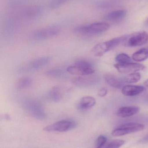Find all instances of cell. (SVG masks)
<instances>
[{
	"mask_svg": "<svg viewBox=\"0 0 148 148\" xmlns=\"http://www.w3.org/2000/svg\"><path fill=\"white\" fill-rule=\"evenodd\" d=\"M148 58V49L142 48L134 53L132 56L134 60L138 62L144 61Z\"/></svg>",
	"mask_w": 148,
	"mask_h": 148,
	"instance_id": "17",
	"label": "cell"
},
{
	"mask_svg": "<svg viewBox=\"0 0 148 148\" xmlns=\"http://www.w3.org/2000/svg\"><path fill=\"white\" fill-rule=\"evenodd\" d=\"M123 40V36H122L116 37L109 40L98 43L92 49V53L96 57L103 56L107 52L111 49H114L120 44H122Z\"/></svg>",
	"mask_w": 148,
	"mask_h": 148,
	"instance_id": "2",
	"label": "cell"
},
{
	"mask_svg": "<svg viewBox=\"0 0 148 148\" xmlns=\"http://www.w3.org/2000/svg\"><path fill=\"white\" fill-rule=\"evenodd\" d=\"M104 78L106 82L113 88H120L123 87L125 83L124 78L119 77L111 74H106L104 75Z\"/></svg>",
	"mask_w": 148,
	"mask_h": 148,
	"instance_id": "11",
	"label": "cell"
},
{
	"mask_svg": "<svg viewBox=\"0 0 148 148\" xmlns=\"http://www.w3.org/2000/svg\"><path fill=\"white\" fill-rule=\"evenodd\" d=\"M144 139H145V140H148V136H147V137H146V138H145Z\"/></svg>",
	"mask_w": 148,
	"mask_h": 148,
	"instance_id": "28",
	"label": "cell"
},
{
	"mask_svg": "<svg viewBox=\"0 0 148 148\" xmlns=\"http://www.w3.org/2000/svg\"><path fill=\"white\" fill-rule=\"evenodd\" d=\"M96 103L94 97L91 96H85L80 100L77 105V108L81 110H85L91 108Z\"/></svg>",
	"mask_w": 148,
	"mask_h": 148,
	"instance_id": "14",
	"label": "cell"
},
{
	"mask_svg": "<svg viewBox=\"0 0 148 148\" xmlns=\"http://www.w3.org/2000/svg\"><path fill=\"white\" fill-rule=\"evenodd\" d=\"M116 61L119 64H124V63L131 62V59L130 57L127 54L120 53L118 54L116 57Z\"/></svg>",
	"mask_w": 148,
	"mask_h": 148,
	"instance_id": "21",
	"label": "cell"
},
{
	"mask_svg": "<svg viewBox=\"0 0 148 148\" xmlns=\"http://www.w3.org/2000/svg\"><path fill=\"white\" fill-rule=\"evenodd\" d=\"M114 66L119 73L123 74L136 73L138 71L144 70L146 68L144 65L132 62L124 64L117 63Z\"/></svg>",
	"mask_w": 148,
	"mask_h": 148,
	"instance_id": "9",
	"label": "cell"
},
{
	"mask_svg": "<svg viewBox=\"0 0 148 148\" xmlns=\"http://www.w3.org/2000/svg\"><path fill=\"white\" fill-rule=\"evenodd\" d=\"M50 61V58L48 57L39 58L31 62L29 65L28 68L31 69H39L47 64Z\"/></svg>",
	"mask_w": 148,
	"mask_h": 148,
	"instance_id": "16",
	"label": "cell"
},
{
	"mask_svg": "<svg viewBox=\"0 0 148 148\" xmlns=\"http://www.w3.org/2000/svg\"><path fill=\"white\" fill-rule=\"evenodd\" d=\"M145 90V88L138 85H126L122 89V93L126 96H134L141 94Z\"/></svg>",
	"mask_w": 148,
	"mask_h": 148,
	"instance_id": "13",
	"label": "cell"
},
{
	"mask_svg": "<svg viewBox=\"0 0 148 148\" xmlns=\"http://www.w3.org/2000/svg\"><path fill=\"white\" fill-rule=\"evenodd\" d=\"M69 73L77 75L85 76L92 75L95 73L94 69L91 63L86 61H79L67 68Z\"/></svg>",
	"mask_w": 148,
	"mask_h": 148,
	"instance_id": "5",
	"label": "cell"
},
{
	"mask_svg": "<svg viewBox=\"0 0 148 148\" xmlns=\"http://www.w3.org/2000/svg\"><path fill=\"white\" fill-rule=\"evenodd\" d=\"M147 24L148 25V19H147Z\"/></svg>",
	"mask_w": 148,
	"mask_h": 148,
	"instance_id": "29",
	"label": "cell"
},
{
	"mask_svg": "<svg viewBox=\"0 0 148 148\" xmlns=\"http://www.w3.org/2000/svg\"><path fill=\"white\" fill-rule=\"evenodd\" d=\"M109 28V24L107 23H94L76 27L74 29V32L79 34L90 35L103 33L107 30Z\"/></svg>",
	"mask_w": 148,
	"mask_h": 148,
	"instance_id": "1",
	"label": "cell"
},
{
	"mask_svg": "<svg viewBox=\"0 0 148 148\" xmlns=\"http://www.w3.org/2000/svg\"><path fill=\"white\" fill-rule=\"evenodd\" d=\"M141 77V76L140 73H134L129 74L123 78L125 82L134 83L139 82L140 80Z\"/></svg>",
	"mask_w": 148,
	"mask_h": 148,
	"instance_id": "20",
	"label": "cell"
},
{
	"mask_svg": "<svg viewBox=\"0 0 148 148\" xmlns=\"http://www.w3.org/2000/svg\"><path fill=\"white\" fill-rule=\"evenodd\" d=\"M23 106L29 114L36 119L43 120L46 117L43 106L38 101L28 99L23 102Z\"/></svg>",
	"mask_w": 148,
	"mask_h": 148,
	"instance_id": "4",
	"label": "cell"
},
{
	"mask_svg": "<svg viewBox=\"0 0 148 148\" xmlns=\"http://www.w3.org/2000/svg\"><path fill=\"white\" fill-rule=\"evenodd\" d=\"M76 125L77 124L75 121L63 120L48 125L43 130L47 132H67L75 128Z\"/></svg>",
	"mask_w": 148,
	"mask_h": 148,
	"instance_id": "7",
	"label": "cell"
},
{
	"mask_svg": "<svg viewBox=\"0 0 148 148\" xmlns=\"http://www.w3.org/2000/svg\"><path fill=\"white\" fill-rule=\"evenodd\" d=\"M107 94V90L105 88H102L98 91V96L100 97H104Z\"/></svg>",
	"mask_w": 148,
	"mask_h": 148,
	"instance_id": "26",
	"label": "cell"
},
{
	"mask_svg": "<svg viewBox=\"0 0 148 148\" xmlns=\"http://www.w3.org/2000/svg\"><path fill=\"white\" fill-rule=\"evenodd\" d=\"M145 129V125L136 123H129L122 124L115 129L112 132L114 137H119L132 133L142 131Z\"/></svg>",
	"mask_w": 148,
	"mask_h": 148,
	"instance_id": "6",
	"label": "cell"
},
{
	"mask_svg": "<svg viewBox=\"0 0 148 148\" xmlns=\"http://www.w3.org/2000/svg\"><path fill=\"white\" fill-rule=\"evenodd\" d=\"M125 141L123 140L117 139L113 140L109 142L105 148H120L123 146Z\"/></svg>",
	"mask_w": 148,
	"mask_h": 148,
	"instance_id": "22",
	"label": "cell"
},
{
	"mask_svg": "<svg viewBox=\"0 0 148 148\" xmlns=\"http://www.w3.org/2000/svg\"><path fill=\"white\" fill-rule=\"evenodd\" d=\"M140 108L137 106H128L120 108L116 112L117 116L122 118L130 117L139 113Z\"/></svg>",
	"mask_w": 148,
	"mask_h": 148,
	"instance_id": "12",
	"label": "cell"
},
{
	"mask_svg": "<svg viewBox=\"0 0 148 148\" xmlns=\"http://www.w3.org/2000/svg\"><path fill=\"white\" fill-rule=\"evenodd\" d=\"M107 142V137L103 135L100 136L96 139L95 148H102L106 144Z\"/></svg>",
	"mask_w": 148,
	"mask_h": 148,
	"instance_id": "23",
	"label": "cell"
},
{
	"mask_svg": "<svg viewBox=\"0 0 148 148\" xmlns=\"http://www.w3.org/2000/svg\"><path fill=\"white\" fill-rule=\"evenodd\" d=\"M43 8L40 6L31 7L26 11V15L28 18L34 19L40 16L43 12Z\"/></svg>",
	"mask_w": 148,
	"mask_h": 148,
	"instance_id": "18",
	"label": "cell"
},
{
	"mask_svg": "<svg viewBox=\"0 0 148 148\" xmlns=\"http://www.w3.org/2000/svg\"><path fill=\"white\" fill-rule=\"evenodd\" d=\"M127 14V11L125 10H118L109 12L106 15L104 18L108 21H116L123 19Z\"/></svg>",
	"mask_w": 148,
	"mask_h": 148,
	"instance_id": "15",
	"label": "cell"
},
{
	"mask_svg": "<svg viewBox=\"0 0 148 148\" xmlns=\"http://www.w3.org/2000/svg\"><path fill=\"white\" fill-rule=\"evenodd\" d=\"M60 32V29L56 26L48 27L34 31L32 37L34 40H46L57 35Z\"/></svg>",
	"mask_w": 148,
	"mask_h": 148,
	"instance_id": "8",
	"label": "cell"
},
{
	"mask_svg": "<svg viewBox=\"0 0 148 148\" xmlns=\"http://www.w3.org/2000/svg\"><path fill=\"white\" fill-rule=\"evenodd\" d=\"M144 84L146 87H148V79L145 81V82L144 83Z\"/></svg>",
	"mask_w": 148,
	"mask_h": 148,
	"instance_id": "27",
	"label": "cell"
},
{
	"mask_svg": "<svg viewBox=\"0 0 148 148\" xmlns=\"http://www.w3.org/2000/svg\"><path fill=\"white\" fill-rule=\"evenodd\" d=\"M62 72L61 69H54L52 70H48L46 72V74L49 76L54 77H58L62 75Z\"/></svg>",
	"mask_w": 148,
	"mask_h": 148,
	"instance_id": "25",
	"label": "cell"
},
{
	"mask_svg": "<svg viewBox=\"0 0 148 148\" xmlns=\"http://www.w3.org/2000/svg\"><path fill=\"white\" fill-rule=\"evenodd\" d=\"M68 1L69 0H52L49 3L50 8L52 9L56 8Z\"/></svg>",
	"mask_w": 148,
	"mask_h": 148,
	"instance_id": "24",
	"label": "cell"
},
{
	"mask_svg": "<svg viewBox=\"0 0 148 148\" xmlns=\"http://www.w3.org/2000/svg\"><path fill=\"white\" fill-rule=\"evenodd\" d=\"M64 88L60 86L53 87L48 92L47 99L50 101L58 102L63 98L65 93Z\"/></svg>",
	"mask_w": 148,
	"mask_h": 148,
	"instance_id": "10",
	"label": "cell"
},
{
	"mask_svg": "<svg viewBox=\"0 0 148 148\" xmlns=\"http://www.w3.org/2000/svg\"><path fill=\"white\" fill-rule=\"evenodd\" d=\"M32 80L28 77H23L18 79L16 84V87L18 90L27 88L31 85Z\"/></svg>",
	"mask_w": 148,
	"mask_h": 148,
	"instance_id": "19",
	"label": "cell"
},
{
	"mask_svg": "<svg viewBox=\"0 0 148 148\" xmlns=\"http://www.w3.org/2000/svg\"><path fill=\"white\" fill-rule=\"evenodd\" d=\"M148 41V34L145 31H139L123 36L122 44L125 47H136L142 46Z\"/></svg>",
	"mask_w": 148,
	"mask_h": 148,
	"instance_id": "3",
	"label": "cell"
}]
</instances>
